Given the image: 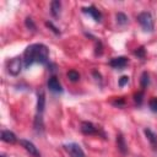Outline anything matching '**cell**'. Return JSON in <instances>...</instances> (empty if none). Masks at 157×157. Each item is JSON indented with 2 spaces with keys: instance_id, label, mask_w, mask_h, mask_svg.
I'll return each mask as SVG.
<instances>
[{
  "instance_id": "17",
  "label": "cell",
  "mask_w": 157,
  "mask_h": 157,
  "mask_svg": "<svg viewBox=\"0 0 157 157\" xmlns=\"http://www.w3.org/2000/svg\"><path fill=\"white\" fill-rule=\"evenodd\" d=\"M67 78L71 81V82H76L80 80V74L76 71V70H69L67 71Z\"/></svg>"
},
{
  "instance_id": "24",
  "label": "cell",
  "mask_w": 157,
  "mask_h": 157,
  "mask_svg": "<svg viewBox=\"0 0 157 157\" xmlns=\"http://www.w3.org/2000/svg\"><path fill=\"white\" fill-rule=\"evenodd\" d=\"M45 26H47V27H49V28H50V29H52V31H53L55 34H60L59 28H58V27H55V26H54L52 22H48V21H47V22H45Z\"/></svg>"
},
{
  "instance_id": "22",
  "label": "cell",
  "mask_w": 157,
  "mask_h": 157,
  "mask_svg": "<svg viewBox=\"0 0 157 157\" xmlns=\"http://www.w3.org/2000/svg\"><path fill=\"white\" fill-rule=\"evenodd\" d=\"M134 54H135L137 58L144 59V58H145V48H144V47H139V48L134 52Z\"/></svg>"
},
{
  "instance_id": "6",
  "label": "cell",
  "mask_w": 157,
  "mask_h": 157,
  "mask_svg": "<svg viewBox=\"0 0 157 157\" xmlns=\"http://www.w3.org/2000/svg\"><path fill=\"white\" fill-rule=\"evenodd\" d=\"M80 130L85 135H97L99 134V129L91 121H82L80 125Z\"/></svg>"
},
{
  "instance_id": "26",
  "label": "cell",
  "mask_w": 157,
  "mask_h": 157,
  "mask_svg": "<svg viewBox=\"0 0 157 157\" xmlns=\"http://www.w3.org/2000/svg\"><path fill=\"white\" fill-rule=\"evenodd\" d=\"M113 104H115V105H121V104H124V101H123V99H118L117 102H113Z\"/></svg>"
},
{
  "instance_id": "16",
  "label": "cell",
  "mask_w": 157,
  "mask_h": 157,
  "mask_svg": "<svg viewBox=\"0 0 157 157\" xmlns=\"http://www.w3.org/2000/svg\"><path fill=\"white\" fill-rule=\"evenodd\" d=\"M148 83H150V76H148L147 71H144L141 74V77H140V86L142 90H145L148 86Z\"/></svg>"
},
{
  "instance_id": "12",
  "label": "cell",
  "mask_w": 157,
  "mask_h": 157,
  "mask_svg": "<svg viewBox=\"0 0 157 157\" xmlns=\"http://www.w3.org/2000/svg\"><path fill=\"white\" fill-rule=\"evenodd\" d=\"M117 147L119 150V152L121 155H126L128 153V145H126V141L124 139V136L121 134H118L117 135Z\"/></svg>"
},
{
  "instance_id": "27",
  "label": "cell",
  "mask_w": 157,
  "mask_h": 157,
  "mask_svg": "<svg viewBox=\"0 0 157 157\" xmlns=\"http://www.w3.org/2000/svg\"><path fill=\"white\" fill-rule=\"evenodd\" d=\"M0 157H6V156H5V155H1V156H0Z\"/></svg>"
},
{
  "instance_id": "10",
  "label": "cell",
  "mask_w": 157,
  "mask_h": 157,
  "mask_svg": "<svg viewBox=\"0 0 157 157\" xmlns=\"http://www.w3.org/2000/svg\"><path fill=\"white\" fill-rule=\"evenodd\" d=\"M48 88L53 92H56V93H60L63 92V87H61V83L59 82V80L55 77V76H50L49 80H48Z\"/></svg>"
},
{
  "instance_id": "18",
  "label": "cell",
  "mask_w": 157,
  "mask_h": 157,
  "mask_svg": "<svg viewBox=\"0 0 157 157\" xmlns=\"http://www.w3.org/2000/svg\"><path fill=\"white\" fill-rule=\"evenodd\" d=\"M115 18H117L118 25L124 26L125 23H128V16H126L125 13H123V12H118V13L115 15Z\"/></svg>"
},
{
  "instance_id": "11",
  "label": "cell",
  "mask_w": 157,
  "mask_h": 157,
  "mask_svg": "<svg viewBox=\"0 0 157 157\" xmlns=\"http://www.w3.org/2000/svg\"><path fill=\"white\" fill-rule=\"evenodd\" d=\"M45 108V93L39 91L37 93V114H42Z\"/></svg>"
},
{
  "instance_id": "7",
  "label": "cell",
  "mask_w": 157,
  "mask_h": 157,
  "mask_svg": "<svg viewBox=\"0 0 157 157\" xmlns=\"http://www.w3.org/2000/svg\"><path fill=\"white\" fill-rule=\"evenodd\" d=\"M82 11H83L85 13H88L90 16H92V18H93L96 22H101V20H102V13H101V11H99L97 7H94L93 5H92V6H88V7H82Z\"/></svg>"
},
{
  "instance_id": "19",
  "label": "cell",
  "mask_w": 157,
  "mask_h": 157,
  "mask_svg": "<svg viewBox=\"0 0 157 157\" xmlns=\"http://www.w3.org/2000/svg\"><path fill=\"white\" fill-rule=\"evenodd\" d=\"M25 25H26V27L28 28V29H31L32 32H36V23H34V21L32 20V17H26V20H25Z\"/></svg>"
},
{
  "instance_id": "3",
  "label": "cell",
  "mask_w": 157,
  "mask_h": 157,
  "mask_svg": "<svg viewBox=\"0 0 157 157\" xmlns=\"http://www.w3.org/2000/svg\"><path fill=\"white\" fill-rule=\"evenodd\" d=\"M64 150L67 152V155L70 157H86L83 150L81 148V146L76 142H69V144H65L64 146Z\"/></svg>"
},
{
  "instance_id": "13",
  "label": "cell",
  "mask_w": 157,
  "mask_h": 157,
  "mask_svg": "<svg viewBox=\"0 0 157 157\" xmlns=\"http://www.w3.org/2000/svg\"><path fill=\"white\" fill-rule=\"evenodd\" d=\"M1 140L6 144H15L17 141L16 135L10 130H2L1 131Z\"/></svg>"
},
{
  "instance_id": "14",
  "label": "cell",
  "mask_w": 157,
  "mask_h": 157,
  "mask_svg": "<svg viewBox=\"0 0 157 157\" xmlns=\"http://www.w3.org/2000/svg\"><path fill=\"white\" fill-rule=\"evenodd\" d=\"M61 11V2L59 0H54L50 2V12L54 17H58Z\"/></svg>"
},
{
  "instance_id": "15",
  "label": "cell",
  "mask_w": 157,
  "mask_h": 157,
  "mask_svg": "<svg viewBox=\"0 0 157 157\" xmlns=\"http://www.w3.org/2000/svg\"><path fill=\"white\" fill-rule=\"evenodd\" d=\"M33 126H34V130H36L37 132H42V131H43V128H44V125H43V119H42V114H37V115H36V118H34V124H33Z\"/></svg>"
},
{
  "instance_id": "4",
  "label": "cell",
  "mask_w": 157,
  "mask_h": 157,
  "mask_svg": "<svg viewBox=\"0 0 157 157\" xmlns=\"http://www.w3.org/2000/svg\"><path fill=\"white\" fill-rule=\"evenodd\" d=\"M22 61H23V59L20 58V56H16V58L11 59L7 63V71H9V74H11L12 76H17L21 72V70H22Z\"/></svg>"
},
{
  "instance_id": "5",
  "label": "cell",
  "mask_w": 157,
  "mask_h": 157,
  "mask_svg": "<svg viewBox=\"0 0 157 157\" xmlns=\"http://www.w3.org/2000/svg\"><path fill=\"white\" fill-rule=\"evenodd\" d=\"M20 144H21V146L31 155V156H33V157H40V152H39V150L36 147V145L33 144V142H31L29 140H25V139H21L20 140Z\"/></svg>"
},
{
  "instance_id": "23",
  "label": "cell",
  "mask_w": 157,
  "mask_h": 157,
  "mask_svg": "<svg viewBox=\"0 0 157 157\" xmlns=\"http://www.w3.org/2000/svg\"><path fill=\"white\" fill-rule=\"evenodd\" d=\"M128 82H129V76L124 75V76H121V77L119 78V81H118V85H119L120 87H124V86H125Z\"/></svg>"
},
{
  "instance_id": "2",
  "label": "cell",
  "mask_w": 157,
  "mask_h": 157,
  "mask_svg": "<svg viewBox=\"0 0 157 157\" xmlns=\"http://www.w3.org/2000/svg\"><path fill=\"white\" fill-rule=\"evenodd\" d=\"M137 22L140 23V26L142 27V29L145 32H152L153 28H155V22H153V18H152V15L147 11H144V12H140L136 17Z\"/></svg>"
},
{
  "instance_id": "25",
  "label": "cell",
  "mask_w": 157,
  "mask_h": 157,
  "mask_svg": "<svg viewBox=\"0 0 157 157\" xmlns=\"http://www.w3.org/2000/svg\"><path fill=\"white\" fill-rule=\"evenodd\" d=\"M97 49H96V55H98V54H101L102 53V43L101 42H98V44H97V47H96Z\"/></svg>"
},
{
  "instance_id": "20",
  "label": "cell",
  "mask_w": 157,
  "mask_h": 157,
  "mask_svg": "<svg viewBox=\"0 0 157 157\" xmlns=\"http://www.w3.org/2000/svg\"><path fill=\"white\" fill-rule=\"evenodd\" d=\"M134 101L137 105H141L142 104V101H144V91H139L134 94Z\"/></svg>"
},
{
  "instance_id": "1",
  "label": "cell",
  "mask_w": 157,
  "mask_h": 157,
  "mask_svg": "<svg viewBox=\"0 0 157 157\" xmlns=\"http://www.w3.org/2000/svg\"><path fill=\"white\" fill-rule=\"evenodd\" d=\"M48 58H49V50H48L47 45H44L42 43L31 44L26 48V50L23 53V56H22L23 66L26 69H28L34 63L44 65L48 63Z\"/></svg>"
},
{
  "instance_id": "8",
  "label": "cell",
  "mask_w": 157,
  "mask_h": 157,
  "mask_svg": "<svg viewBox=\"0 0 157 157\" xmlns=\"http://www.w3.org/2000/svg\"><path fill=\"white\" fill-rule=\"evenodd\" d=\"M144 134H145L146 139L148 140L151 147H152L155 151H157V134H155V132H153L151 129H148V128H145V129H144Z\"/></svg>"
},
{
  "instance_id": "21",
  "label": "cell",
  "mask_w": 157,
  "mask_h": 157,
  "mask_svg": "<svg viewBox=\"0 0 157 157\" xmlns=\"http://www.w3.org/2000/svg\"><path fill=\"white\" fill-rule=\"evenodd\" d=\"M148 105H150V109L155 113H157V97H153L150 99L148 102Z\"/></svg>"
},
{
  "instance_id": "9",
  "label": "cell",
  "mask_w": 157,
  "mask_h": 157,
  "mask_svg": "<svg viewBox=\"0 0 157 157\" xmlns=\"http://www.w3.org/2000/svg\"><path fill=\"white\" fill-rule=\"evenodd\" d=\"M109 65L114 69H124L128 65V59L125 56H117L109 61Z\"/></svg>"
}]
</instances>
